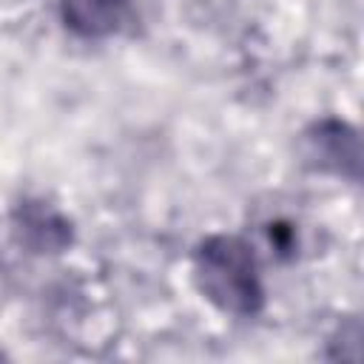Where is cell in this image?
<instances>
[{
  "instance_id": "7a4b0ae2",
  "label": "cell",
  "mask_w": 364,
  "mask_h": 364,
  "mask_svg": "<svg viewBox=\"0 0 364 364\" xmlns=\"http://www.w3.org/2000/svg\"><path fill=\"white\" fill-rule=\"evenodd\" d=\"M60 9L65 26L82 37H108L131 14L128 0H60Z\"/></svg>"
},
{
  "instance_id": "6da1fadb",
  "label": "cell",
  "mask_w": 364,
  "mask_h": 364,
  "mask_svg": "<svg viewBox=\"0 0 364 364\" xmlns=\"http://www.w3.org/2000/svg\"><path fill=\"white\" fill-rule=\"evenodd\" d=\"M199 290L225 313L253 316L264 304V287L253 250L236 236H210L196 250Z\"/></svg>"
}]
</instances>
